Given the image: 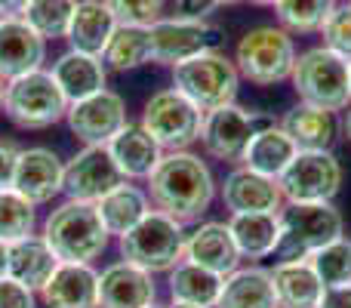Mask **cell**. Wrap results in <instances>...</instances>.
Instances as JSON below:
<instances>
[{
  "mask_svg": "<svg viewBox=\"0 0 351 308\" xmlns=\"http://www.w3.org/2000/svg\"><path fill=\"white\" fill-rule=\"evenodd\" d=\"M271 284L274 296H278V308H317L324 296V284L308 259L274 262Z\"/></svg>",
  "mask_w": 351,
  "mask_h": 308,
  "instance_id": "4316f807",
  "label": "cell"
},
{
  "mask_svg": "<svg viewBox=\"0 0 351 308\" xmlns=\"http://www.w3.org/2000/svg\"><path fill=\"white\" fill-rule=\"evenodd\" d=\"M158 305V281L127 259L108 262L99 272V308H152Z\"/></svg>",
  "mask_w": 351,
  "mask_h": 308,
  "instance_id": "e0dca14e",
  "label": "cell"
},
{
  "mask_svg": "<svg viewBox=\"0 0 351 308\" xmlns=\"http://www.w3.org/2000/svg\"><path fill=\"white\" fill-rule=\"evenodd\" d=\"M28 0H0V16H22Z\"/></svg>",
  "mask_w": 351,
  "mask_h": 308,
  "instance_id": "7bdbcfd3",
  "label": "cell"
},
{
  "mask_svg": "<svg viewBox=\"0 0 351 308\" xmlns=\"http://www.w3.org/2000/svg\"><path fill=\"white\" fill-rule=\"evenodd\" d=\"M3 115L19 130H49L65 121L68 99L49 68H37L22 78L6 80Z\"/></svg>",
  "mask_w": 351,
  "mask_h": 308,
  "instance_id": "ba28073f",
  "label": "cell"
},
{
  "mask_svg": "<svg viewBox=\"0 0 351 308\" xmlns=\"http://www.w3.org/2000/svg\"><path fill=\"white\" fill-rule=\"evenodd\" d=\"M49 74L56 78L59 90L65 93L68 105L80 102L86 96H96V93L108 90V68H105L102 56H90L80 53V49L68 47L65 53H59L49 65Z\"/></svg>",
  "mask_w": 351,
  "mask_h": 308,
  "instance_id": "7402d4cb",
  "label": "cell"
},
{
  "mask_svg": "<svg viewBox=\"0 0 351 308\" xmlns=\"http://www.w3.org/2000/svg\"><path fill=\"white\" fill-rule=\"evenodd\" d=\"M222 274H213L206 268L194 265V262L182 259L173 272H167V293L170 303L200 305V308H216L219 293H222Z\"/></svg>",
  "mask_w": 351,
  "mask_h": 308,
  "instance_id": "4dcf8cb0",
  "label": "cell"
},
{
  "mask_svg": "<svg viewBox=\"0 0 351 308\" xmlns=\"http://www.w3.org/2000/svg\"><path fill=\"white\" fill-rule=\"evenodd\" d=\"M170 74H173L176 90L191 99L204 115L213 108L237 102V93H241V84H243L234 59L225 56L219 47L179 62L176 68H170Z\"/></svg>",
  "mask_w": 351,
  "mask_h": 308,
  "instance_id": "8992f818",
  "label": "cell"
},
{
  "mask_svg": "<svg viewBox=\"0 0 351 308\" xmlns=\"http://www.w3.org/2000/svg\"><path fill=\"white\" fill-rule=\"evenodd\" d=\"M123 182L108 145H84L74 157L65 161V182H62V198L99 204L108 191H114Z\"/></svg>",
  "mask_w": 351,
  "mask_h": 308,
  "instance_id": "5bb4252c",
  "label": "cell"
},
{
  "mask_svg": "<svg viewBox=\"0 0 351 308\" xmlns=\"http://www.w3.org/2000/svg\"><path fill=\"white\" fill-rule=\"evenodd\" d=\"M346 182V169L336 152H296L290 167L278 176L287 204H315L336 200Z\"/></svg>",
  "mask_w": 351,
  "mask_h": 308,
  "instance_id": "8fae6325",
  "label": "cell"
},
{
  "mask_svg": "<svg viewBox=\"0 0 351 308\" xmlns=\"http://www.w3.org/2000/svg\"><path fill=\"white\" fill-rule=\"evenodd\" d=\"M6 262H10V244H0V274H6Z\"/></svg>",
  "mask_w": 351,
  "mask_h": 308,
  "instance_id": "ee69618b",
  "label": "cell"
},
{
  "mask_svg": "<svg viewBox=\"0 0 351 308\" xmlns=\"http://www.w3.org/2000/svg\"><path fill=\"white\" fill-rule=\"evenodd\" d=\"M346 237V216L333 200L280 206V247L274 262L308 259L321 247Z\"/></svg>",
  "mask_w": 351,
  "mask_h": 308,
  "instance_id": "5b68a950",
  "label": "cell"
},
{
  "mask_svg": "<svg viewBox=\"0 0 351 308\" xmlns=\"http://www.w3.org/2000/svg\"><path fill=\"white\" fill-rule=\"evenodd\" d=\"M0 308H37V293L10 274H0Z\"/></svg>",
  "mask_w": 351,
  "mask_h": 308,
  "instance_id": "f35d334b",
  "label": "cell"
},
{
  "mask_svg": "<svg viewBox=\"0 0 351 308\" xmlns=\"http://www.w3.org/2000/svg\"><path fill=\"white\" fill-rule=\"evenodd\" d=\"M250 3H256V6H274L278 0H250Z\"/></svg>",
  "mask_w": 351,
  "mask_h": 308,
  "instance_id": "c3c4849f",
  "label": "cell"
},
{
  "mask_svg": "<svg viewBox=\"0 0 351 308\" xmlns=\"http://www.w3.org/2000/svg\"><path fill=\"white\" fill-rule=\"evenodd\" d=\"M290 86L299 102L317 105V108L346 115L351 108V78L348 59L327 49L324 43L308 47L296 56V65L290 74Z\"/></svg>",
  "mask_w": 351,
  "mask_h": 308,
  "instance_id": "277c9868",
  "label": "cell"
},
{
  "mask_svg": "<svg viewBox=\"0 0 351 308\" xmlns=\"http://www.w3.org/2000/svg\"><path fill=\"white\" fill-rule=\"evenodd\" d=\"M234 3H241V0H216L219 10H222V6H234Z\"/></svg>",
  "mask_w": 351,
  "mask_h": 308,
  "instance_id": "7dc6e473",
  "label": "cell"
},
{
  "mask_svg": "<svg viewBox=\"0 0 351 308\" xmlns=\"http://www.w3.org/2000/svg\"><path fill=\"white\" fill-rule=\"evenodd\" d=\"M348 78H351V59H348Z\"/></svg>",
  "mask_w": 351,
  "mask_h": 308,
  "instance_id": "f907efd6",
  "label": "cell"
},
{
  "mask_svg": "<svg viewBox=\"0 0 351 308\" xmlns=\"http://www.w3.org/2000/svg\"><path fill=\"white\" fill-rule=\"evenodd\" d=\"M268 121H271V115L243 108L237 102L206 111L204 123H200V139H197L200 152H204V157H210V161L241 163V157L247 152L250 139L256 136V130L265 127Z\"/></svg>",
  "mask_w": 351,
  "mask_h": 308,
  "instance_id": "30bf717a",
  "label": "cell"
},
{
  "mask_svg": "<svg viewBox=\"0 0 351 308\" xmlns=\"http://www.w3.org/2000/svg\"><path fill=\"white\" fill-rule=\"evenodd\" d=\"M315 274L321 278L324 290L327 287H346L351 284V241L348 237H339V241L321 247L317 253L308 256Z\"/></svg>",
  "mask_w": 351,
  "mask_h": 308,
  "instance_id": "d590c367",
  "label": "cell"
},
{
  "mask_svg": "<svg viewBox=\"0 0 351 308\" xmlns=\"http://www.w3.org/2000/svg\"><path fill=\"white\" fill-rule=\"evenodd\" d=\"M321 43L333 53H339L342 59H351V3L342 0L336 3V10L330 12V19L324 22L321 28Z\"/></svg>",
  "mask_w": 351,
  "mask_h": 308,
  "instance_id": "8d00e7d4",
  "label": "cell"
},
{
  "mask_svg": "<svg viewBox=\"0 0 351 308\" xmlns=\"http://www.w3.org/2000/svg\"><path fill=\"white\" fill-rule=\"evenodd\" d=\"M105 3L123 25H154L167 16L170 0H105Z\"/></svg>",
  "mask_w": 351,
  "mask_h": 308,
  "instance_id": "74e56055",
  "label": "cell"
},
{
  "mask_svg": "<svg viewBox=\"0 0 351 308\" xmlns=\"http://www.w3.org/2000/svg\"><path fill=\"white\" fill-rule=\"evenodd\" d=\"M152 31V59L154 65L176 68L179 62L200 56L206 49H216L222 40V31L213 22H200V19H182V16H164L154 25H148Z\"/></svg>",
  "mask_w": 351,
  "mask_h": 308,
  "instance_id": "7c38bea8",
  "label": "cell"
},
{
  "mask_svg": "<svg viewBox=\"0 0 351 308\" xmlns=\"http://www.w3.org/2000/svg\"><path fill=\"white\" fill-rule=\"evenodd\" d=\"M59 259H56L53 247L43 241V235H31L22 241L10 244V262H6V274L19 284H25L28 290L40 293L43 284L49 281V274L56 272Z\"/></svg>",
  "mask_w": 351,
  "mask_h": 308,
  "instance_id": "f546056e",
  "label": "cell"
},
{
  "mask_svg": "<svg viewBox=\"0 0 351 308\" xmlns=\"http://www.w3.org/2000/svg\"><path fill=\"white\" fill-rule=\"evenodd\" d=\"M108 152L114 157L121 176L130 182H145L148 176L154 173V167L160 163V157H164V148L142 130L139 121L136 123L130 121L127 127L108 142Z\"/></svg>",
  "mask_w": 351,
  "mask_h": 308,
  "instance_id": "d4e9b609",
  "label": "cell"
},
{
  "mask_svg": "<svg viewBox=\"0 0 351 308\" xmlns=\"http://www.w3.org/2000/svg\"><path fill=\"white\" fill-rule=\"evenodd\" d=\"M185 237L188 225L176 222L160 210H152L136 228L117 237V250H121V259L152 274H167L185 259Z\"/></svg>",
  "mask_w": 351,
  "mask_h": 308,
  "instance_id": "52a82bcc",
  "label": "cell"
},
{
  "mask_svg": "<svg viewBox=\"0 0 351 308\" xmlns=\"http://www.w3.org/2000/svg\"><path fill=\"white\" fill-rule=\"evenodd\" d=\"M22 148L16 142H3L0 139V188H12V176H16V163Z\"/></svg>",
  "mask_w": 351,
  "mask_h": 308,
  "instance_id": "ab89813d",
  "label": "cell"
},
{
  "mask_svg": "<svg viewBox=\"0 0 351 308\" xmlns=\"http://www.w3.org/2000/svg\"><path fill=\"white\" fill-rule=\"evenodd\" d=\"M37 299L47 308H99V268L59 262Z\"/></svg>",
  "mask_w": 351,
  "mask_h": 308,
  "instance_id": "44dd1931",
  "label": "cell"
},
{
  "mask_svg": "<svg viewBox=\"0 0 351 308\" xmlns=\"http://www.w3.org/2000/svg\"><path fill=\"white\" fill-rule=\"evenodd\" d=\"M77 0H28L22 10V19L43 37V40H65L71 12Z\"/></svg>",
  "mask_w": 351,
  "mask_h": 308,
  "instance_id": "e575fe53",
  "label": "cell"
},
{
  "mask_svg": "<svg viewBox=\"0 0 351 308\" xmlns=\"http://www.w3.org/2000/svg\"><path fill=\"white\" fill-rule=\"evenodd\" d=\"M185 259L213 274H222V278L243 265L228 222H219V219H200V222L188 225Z\"/></svg>",
  "mask_w": 351,
  "mask_h": 308,
  "instance_id": "ac0fdd59",
  "label": "cell"
},
{
  "mask_svg": "<svg viewBox=\"0 0 351 308\" xmlns=\"http://www.w3.org/2000/svg\"><path fill=\"white\" fill-rule=\"evenodd\" d=\"M296 56V37L274 22L243 31L234 43L231 59H234L241 80H247L253 86H278L290 84Z\"/></svg>",
  "mask_w": 351,
  "mask_h": 308,
  "instance_id": "3957f363",
  "label": "cell"
},
{
  "mask_svg": "<svg viewBox=\"0 0 351 308\" xmlns=\"http://www.w3.org/2000/svg\"><path fill=\"white\" fill-rule=\"evenodd\" d=\"M219 200L228 210V216H243V213H280V206L287 204L284 191H280L278 179H268L262 173H253L243 163L225 173V179L219 182Z\"/></svg>",
  "mask_w": 351,
  "mask_h": 308,
  "instance_id": "9a60e30c",
  "label": "cell"
},
{
  "mask_svg": "<svg viewBox=\"0 0 351 308\" xmlns=\"http://www.w3.org/2000/svg\"><path fill=\"white\" fill-rule=\"evenodd\" d=\"M216 308H278L271 268L241 265L231 274H225Z\"/></svg>",
  "mask_w": 351,
  "mask_h": 308,
  "instance_id": "83f0119b",
  "label": "cell"
},
{
  "mask_svg": "<svg viewBox=\"0 0 351 308\" xmlns=\"http://www.w3.org/2000/svg\"><path fill=\"white\" fill-rule=\"evenodd\" d=\"M142 185H145L154 210L167 213L182 225L200 222L219 198V182L213 176L210 161L191 148L164 152L154 173Z\"/></svg>",
  "mask_w": 351,
  "mask_h": 308,
  "instance_id": "6da1fadb",
  "label": "cell"
},
{
  "mask_svg": "<svg viewBox=\"0 0 351 308\" xmlns=\"http://www.w3.org/2000/svg\"><path fill=\"white\" fill-rule=\"evenodd\" d=\"M62 182H65V161L47 145L22 148L12 176V188L22 198H28L34 206H47L56 198H62Z\"/></svg>",
  "mask_w": 351,
  "mask_h": 308,
  "instance_id": "2e32d148",
  "label": "cell"
},
{
  "mask_svg": "<svg viewBox=\"0 0 351 308\" xmlns=\"http://www.w3.org/2000/svg\"><path fill=\"white\" fill-rule=\"evenodd\" d=\"M231 237L237 244V253L243 262L259 265L262 259L278 256L280 247V213H243L228 216Z\"/></svg>",
  "mask_w": 351,
  "mask_h": 308,
  "instance_id": "cb8c5ba5",
  "label": "cell"
},
{
  "mask_svg": "<svg viewBox=\"0 0 351 308\" xmlns=\"http://www.w3.org/2000/svg\"><path fill=\"white\" fill-rule=\"evenodd\" d=\"M278 123L299 152H333L336 142L342 139V115L308 102H296L293 108H287Z\"/></svg>",
  "mask_w": 351,
  "mask_h": 308,
  "instance_id": "ffe728a7",
  "label": "cell"
},
{
  "mask_svg": "<svg viewBox=\"0 0 351 308\" xmlns=\"http://www.w3.org/2000/svg\"><path fill=\"white\" fill-rule=\"evenodd\" d=\"M43 241L53 247L59 262H77V265H96L105 250L111 247V235L99 216L96 204L84 200H62L47 213L40 225Z\"/></svg>",
  "mask_w": 351,
  "mask_h": 308,
  "instance_id": "7a4b0ae2",
  "label": "cell"
},
{
  "mask_svg": "<svg viewBox=\"0 0 351 308\" xmlns=\"http://www.w3.org/2000/svg\"><path fill=\"white\" fill-rule=\"evenodd\" d=\"M102 62L108 71L114 74H127L136 68L148 65L152 59V31L148 25H117L114 34H111L108 47L102 53Z\"/></svg>",
  "mask_w": 351,
  "mask_h": 308,
  "instance_id": "1f68e13d",
  "label": "cell"
},
{
  "mask_svg": "<svg viewBox=\"0 0 351 308\" xmlns=\"http://www.w3.org/2000/svg\"><path fill=\"white\" fill-rule=\"evenodd\" d=\"M348 3H351V0H348Z\"/></svg>",
  "mask_w": 351,
  "mask_h": 308,
  "instance_id": "f5cc1de1",
  "label": "cell"
},
{
  "mask_svg": "<svg viewBox=\"0 0 351 308\" xmlns=\"http://www.w3.org/2000/svg\"><path fill=\"white\" fill-rule=\"evenodd\" d=\"M65 123L80 145H108L117 133L130 123L127 99L114 90H102L80 102L68 105Z\"/></svg>",
  "mask_w": 351,
  "mask_h": 308,
  "instance_id": "4fadbf2b",
  "label": "cell"
},
{
  "mask_svg": "<svg viewBox=\"0 0 351 308\" xmlns=\"http://www.w3.org/2000/svg\"><path fill=\"white\" fill-rule=\"evenodd\" d=\"M3 93H6V80L0 78V115H3Z\"/></svg>",
  "mask_w": 351,
  "mask_h": 308,
  "instance_id": "bcb514c9",
  "label": "cell"
},
{
  "mask_svg": "<svg viewBox=\"0 0 351 308\" xmlns=\"http://www.w3.org/2000/svg\"><path fill=\"white\" fill-rule=\"evenodd\" d=\"M152 308H167V305H152Z\"/></svg>",
  "mask_w": 351,
  "mask_h": 308,
  "instance_id": "816d5d0a",
  "label": "cell"
},
{
  "mask_svg": "<svg viewBox=\"0 0 351 308\" xmlns=\"http://www.w3.org/2000/svg\"><path fill=\"white\" fill-rule=\"evenodd\" d=\"M339 0H278L274 3V19L284 31L296 34H321L324 22L336 10Z\"/></svg>",
  "mask_w": 351,
  "mask_h": 308,
  "instance_id": "d6a6232c",
  "label": "cell"
},
{
  "mask_svg": "<svg viewBox=\"0 0 351 308\" xmlns=\"http://www.w3.org/2000/svg\"><path fill=\"white\" fill-rule=\"evenodd\" d=\"M117 25L121 22L108 10L105 0H77V6L71 12V22H68V31H65V40L71 49L102 56Z\"/></svg>",
  "mask_w": 351,
  "mask_h": 308,
  "instance_id": "603a6c76",
  "label": "cell"
},
{
  "mask_svg": "<svg viewBox=\"0 0 351 308\" xmlns=\"http://www.w3.org/2000/svg\"><path fill=\"white\" fill-rule=\"evenodd\" d=\"M47 40L22 16H0V78L12 80L47 68Z\"/></svg>",
  "mask_w": 351,
  "mask_h": 308,
  "instance_id": "d6986e66",
  "label": "cell"
},
{
  "mask_svg": "<svg viewBox=\"0 0 351 308\" xmlns=\"http://www.w3.org/2000/svg\"><path fill=\"white\" fill-rule=\"evenodd\" d=\"M342 136L348 139V145H351V108L342 115Z\"/></svg>",
  "mask_w": 351,
  "mask_h": 308,
  "instance_id": "f6af8a7d",
  "label": "cell"
},
{
  "mask_svg": "<svg viewBox=\"0 0 351 308\" xmlns=\"http://www.w3.org/2000/svg\"><path fill=\"white\" fill-rule=\"evenodd\" d=\"M317 308H351V284L346 287H327Z\"/></svg>",
  "mask_w": 351,
  "mask_h": 308,
  "instance_id": "b9f144b4",
  "label": "cell"
},
{
  "mask_svg": "<svg viewBox=\"0 0 351 308\" xmlns=\"http://www.w3.org/2000/svg\"><path fill=\"white\" fill-rule=\"evenodd\" d=\"M216 0H176V16L182 19H200V22H210V16L216 12Z\"/></svg>",
  "mask_w": 351,
  "mask_h": 308,
  "instance_id": "60d3db41",
  "label": "cell"
},
{
  "mask_svg": "<svg viewBox=\"0 0 351 308\" xmlns=\"http://www.w3.org/2000/svg\"><path fill=\"white\" fill-rule=\"evenodd\" d=\"M167 308H200V305H185V303H170Z\"/></svg>",
  "mask_w": 351,
  "mask_h": 308,
  "instance_id": "681fc988",
  "label": "cell"
},
{
  "mask_svg": "<svg viewBox=\"0 0 351 308\" xmlns=\"http://www.w3.org/2000/svg\"><path fill=\"white\" fill-rule=\"evenodd\" d=\"M296 152L299 148L293 145V139L284 133V127L271 117L265 127L256 130V136L250 139V145H247V152H243L241 163L247 169H253V173H262V176H268V179H278V176L290 167V161L296 157Z\"/></svg>",
  "mask_w": 351,
  "mask_h": 308,
  "instance_id": "f1b7e54d",
  "label": "cell"
},
{
  "mask_svg": "<svg viewBox=\"0 0 351 308\" xmlns=\"http://www.w3.org/2000/svg\"><path fill=\"white\" fill-rule=\"evenodd\" d=\"M139 123L164 152H188L200 139L204 111L176 86H164L145 99Z\"/></svg>",
  "mask_w": 351,
  "mask_h": 308,
  "instance_id": "9c48e42d",
  "label": "cell"
},
{
  "mask_svg": "<svg viewBox=\"0 0 351 308\" xmlns=\"http://www.w3.org/2000/svg\"><path fill=\"white\" fill-rule=\"evenodd\" d=\"M37 235V206L16 188H0V244Z\"/></svg>",
  "mask_w": 351,
  "mask_h": 308,
  "instance_id": "836d02e7",
  "label": "cell"
},
{
  "mask_svg": "<svg viewBox=\"0 0 351 308\" xmlns=\"http://www.w3.org/2000/svg\"><path fill=\"white\" fill-rule=\"evenodd\" d=\"M96 210H99V216H102L108 235L123 237L130 228H136L154 206H152V198H148V191H145L142 182L123 179L114 191H108L102 200H99Z\"/></svg>",
  "mask_w": 351,
  "mask_h": 308,
  "instance_id": "484cf974",
  "label": "cell"
}]
</instances>
